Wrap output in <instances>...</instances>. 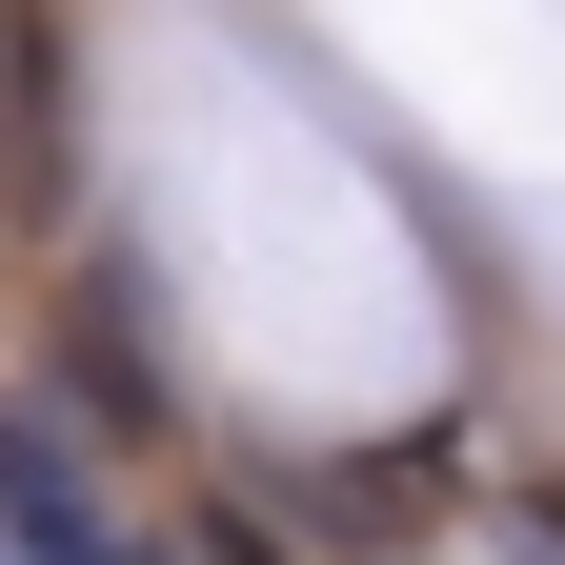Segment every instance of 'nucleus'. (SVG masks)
I'll use <instances>...</instances> for the list:
<instances>
[{"label":"nucleus","instance_id":"f257e3e1","mask_svg":"<svg viewBox=\"0 0 565 565\" xmlns=\"http://www.w3.org/2000/svg\"><path fill=\"white\" fill-rule=\"evenodd\" d=\"M0 545L21 565H162V525H141L61 424H21V404H0Z\"/></svg>","mask_w":565,"mask_h":565},{"label":"nucleus","instance_id":"f03ea898","mask_svg":"<svg viewBox=\"0 0 565 565\" xmlns=\"http://www.w3.org/2000/svg\"><path fill=\"white\" fill-rule=\"evenodd\" d=\"M525 565H565V484H545V505H525Z\"/></svg>","mask_w":565,"mask_h":565}]
</instances>
